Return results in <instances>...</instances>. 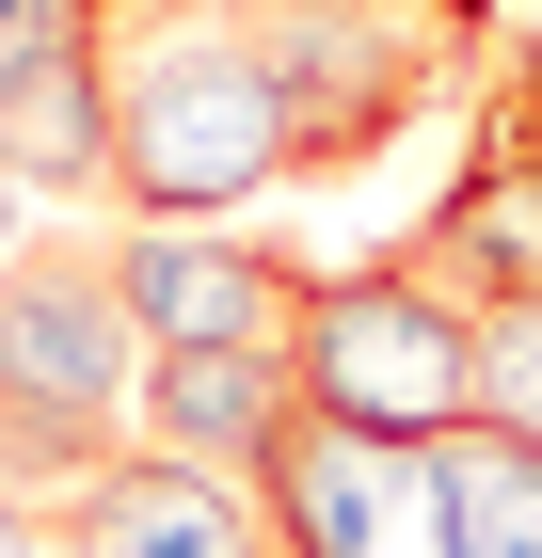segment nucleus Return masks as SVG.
<instances>
[{
    "label": "nucleus",
    "instance_id": "obj_1",
    "mask_svg": "<svg viewBox=\"0 0 542 558\" xmlns=\"http://www.w3.org/2000/svg\"><path fill=\"white\" fill-rule=\"evenodd\" d=\"M288 175V96L240 0H112V192L128 223H224Z\"/></svg>",
    "mask_w": 542,
    "mask_h": 558
},
{
    "label": "nucleus",
    "instance_id": "obj_2",
    "mask_svg": "<svg viewBox=\"0 0 542 558\" xmlns=\"http://www.w3.org/2000/svg\"><path fill=\"white\" fill-rule=\"evenodd\" d=\"M240 16H255L272 96H288V175H335V160H368V144H399L495 48L462 0H240Z\"/></svg>",
    "mask_w": 542,
    "mask_h": 558
},
{
    "label": "nucleus",
    "instance_id": "obj_3",
    "mask_svg": "<svg viewBox=\"0 0 542 558\" xmlns=\"http://www.w3.org/2000/svg\"><path fill=\"white\" fill-rule=\"evenodd\" d=\"M303 415L368 430V447H447L479 430V303H447L415 256H368V271H303Z\"/></svg>",
    "mask_w": 542,
    "mask_h": 558
},
{
    "label": "nucleus",
    "instance_id": "obj_4",
    "mask_svg": "<svg viewBox=\"0 0 542 558\" xmlns=\"http://www.w3.org/2000/svg\"><path fill=\"white\" fill-rule=\"evenodd\" d=\"M128 415H144V336H128L112 271L81 240H48L0 288V478H64L81 495L128 447Z\"/></svg>",
    "mask_w": 542,
    "mask_h": 558
},
{
    "label": "nucleus",
    "instance_id": "obj_5",
    "mask_svg": "<svg viewBox=\"0 0 542 558\" xmlns=\"http://www.w3.org/2000/svg\"><path fill=\"white\" fill-rule=\"evenodd\" d=\"M96 271H112L144 367H160V351H255V336L303 319V271L272 256V240H240V223H112Z\"/></svg>",
    "mask_w": 542,
    "mask_h": 558
},
{
    "label": "nucleus",
    "instance_id": "obj_6",
    "mask_svg": "<svg viewBox=\"0 0 542 558\" xmlns=\"http://www.w3.org/2000/svg\"><path fill=\"white\" fill-rule=\"evenodd\" d=\"M255 511H272L288 558H462L431 447H368V430H335V415H303L288 447H272Z\"/></svg>",
    "mask_w": 542,
    "mask_h": 558
},
{
    "label": "nucleus",
    "instance_id": "obj_7",
    "mask_svg": "<svg viewBox=\"0 0 542 558\" xmlns=\"http://www.w3.org/2000/svg\"><path fill=\"white\" fill-rule=\"evenodd\" d=\"M0 175L112 192V0H0Z\"/></svg>",
    "mask_w": 542,
    "mask_h": 558
},
{
    "label": "nucleus",
    "instance_id": "obj_8",
    "mask_svg": "<svg viewBox=\"0 0 542 558\" xmlns=\"http://www.w3.org/2000/svg\"><path fill=\"white\" fill-rule=\"evenodd\" d=\"M415 271H431L447 303H479V319L542 303V129H510L495 96L462 112V175L431 192V223H415Z\"/></svg>",
    "mask_w": 542,
    "mask_h": 558
},
{
    "label": "nucleus",
    "instance_id": "obj_9",
    "mask_svg": "<svg viewBox=\"0 0 542 558\" xmlns=\"http://www.w3.org/2000/svg\"><path fill=\"white\" fill-rule=\"evenodd\" d=\"M48 526H64V558H288L272 511H255V478H208L176 447H112Z\"/></svg>",
    "mask_w": 542,
    "mask_h": 558
},
{
    "label": "nucleus",
    "instance_id": "obj_10",
    "mask_svg": "<svg viewBox=\"0 0 542 558\" xmlns=\"http://www.w3.org/2000/svg\"><path fill=\"white\" fill-rule=\"evenodd\" d=\"M288 430H303V351L255 336V351H160L128 447H176V463H208V478H272Z\"/></svg>",
    "mask_w": 542,
    "mask_h": 558
},
{
    "label": "nucleus",
    "instance_id": "obj_11",
    "mask_svg": "<svg viewBox=\"0 0 542 558\" xmlns=\"http://www.w3.org/2000/svg\"><path fill=\"white\" fill-rule=\"evenodd\" d=\"M431 478H447V543L462 558H542V447L527 430H447Z\"/></svg>",
    "mask_w": 542,
    "mask_h": 558
},
{
    "label": "nucleus",
    "instance_id": "obj_12",
    "mask_svg": "<svg viewBox=\"0 0 542 558\" xmlns=\"http://www.w3.org/2000/svg\"><path fill=\"white\" fill-rule=\"evenodd\" d=\"M479 430H527L542 447V303L479 319Z\"/></svg>",
    "mask_w": 542,
    "mask_h": 558
},
{
    "label": "nucleus",
    "instance_id": "obj_13",
    "mask_svg": "<svg viewBox=\"0 0 542 558\" xmlns=\"http://www.w3.org/2000/svg\"><path fill=\"white\" fill-rule=\"evenodd\" d=\"M33 256H48V192H16V175H0V288H16Z\"/></svg>",
    "mask_w": 542,
    "mask_h": 558
},
{
    "label": "nucleus",
    "instance_id": "obj_14",
    "mask_svg": "<svg viewBox=\"0 0 542 558\" xmlns=\"http://www.w3.org/2000/svg\"><path fill=\"white\" fill-rule=\"evenodd\" d=\"M0 558H64V526H48L33 495H0Z\"/></svg>",
    "mask_w": 542,
    "mask_h": 558
}]
</instances>
